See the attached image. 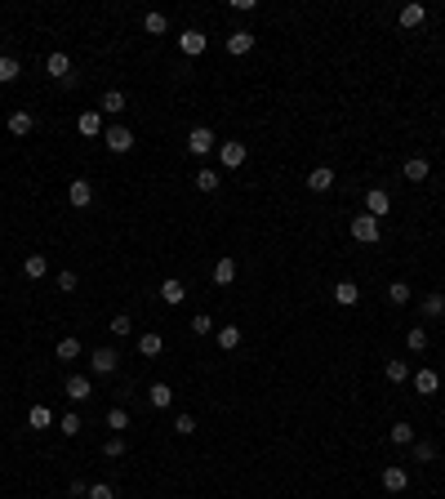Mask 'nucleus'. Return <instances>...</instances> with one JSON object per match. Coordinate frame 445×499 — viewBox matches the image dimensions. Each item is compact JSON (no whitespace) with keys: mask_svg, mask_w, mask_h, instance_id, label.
I'll list each match as a JSON object with an SVG mask.
<instances>
[{"mask_svg":"<svg viewBox=\"0 0 445 499\" xmlns=\"http://www.w3.org/2000/svg\"><path fill=\"white\" fill-rule=\"evenodd\" d=\"M102 143H107L111 156H125V152H134V129L111 125V129H102Z\"/></svg>","mask_w":445,"mask_h":499,"instance_id":"obj_1","label":"nucleus"},{"mask_svg":"<svg viewBox=\"0 0 445 499\" xmlns=\"http://www.w3.org/2000/svg\"><path fill=\"white\" fill-rule=\"evenodd\" d=\"M187 152H192V156H210V152H219V138H214V129H210V125H196L192 134H187Z\"/></svg>","mask_w":445,"mask_h":499,"instance_id":"obj_2","label":"nucleus"},{"mask_svg":"<svg viewBox=\"0 0 445 499\" xmlns=\"http://www.w3.org/2000/svg\"><path fill=\"white\" fill-rule=\"evenodd\" d=\"M352 237L356 241H361V246H378V237H383V232H378V219H374V214H356V219H352Z\"/></svg>","mask_w":445,"mask_h":499,"instance_id":"obj_3","label":"nucleus"},{"mask_svg":"<svg viewBox=\"0 0 445 499\" xmlns=\"http://www.w3.org/2000/svg\"><path fill=\"white\" fill-rule=\"evenodd\" d=\"M89 365H94V374H116L120 352H116V348H94V352H89Z\"/></svg>","mask_w":445,"mask_h":499,"instance_id":"obj_4","label":"nucleus"},{"mask_svg":"<svg viewBox=\"0 0 445 499\" xmlns=\"http://www.w3.org/2000/svg\"><path fill=\"white\" fill-rule=\"evenodd\" d=\"M205 45H210V36H205V32H196V27H187V32L178 36V50H183L187 59H201V54H205Z\"/></svg>","mask_w":445,"mask_h":499,"instance_id":"obj_5","label":"nucleus"},{"mask_svg":"<svg viewBox=\"0 0 445 499\" xmlns=\"http://www.w3.org/2000/svg\"><path fill=\"white\" fill-rule=\"evenodd\" d=\"M67 201L76 205V210H89V205H94V183H89V178H72Z\"/></svg>","mask_w":445,"mask_h":499,"instance_id":"obj_6","label":"nucleus"},{"mask_svg":"<svg viewBox=\"0 0 445 499\" xmlns=\"http://www.w3.org/2000/svg\"><path fill=\"white\" fill-rule=\"evenodd\" d=\"M428 174H432L428 156H410V161L401 165V178H405V183H428Z\"/></svg>","mask_w":445,"mask_h":499,"instance_id":"obj_7","label":"nucleus"},{"mask_svg":"<svg viewBox=\"0 0 445 499\" xmlns=\"http://www.w3.org/2000/svg\"><path fill=\"white\" fill-rule=\"evenodd\" d=\"M45 76H54V81H67L72 76V59L63 50H54L50 59H45Z\"/></svg>","mask_w":445,"mask_h":499,"instance_id":"obj_8","label":"nucleus"},{"mask_svg":"<svg viewBox=\"0 0 445 499\" xmlns=\"http://www.w3.org/2000/svg\"><path fill=\"white\" fill-rule=\"evenodd\" d=\"M405 486H410V473H405L401 464H387L383 468V491H392V495H401Z\"/></svg>","mask_w":445,"mask_h":499,"instance_id":"obj_9","label":"nucleus"},{"mask_svg":"<svg viewBox=\"0 0 445 499\" xmlns=\"http://www.w3.org/2000/svg\"><path fill=\"white\" fill-rule=\"evenodd\" d=\"M245 143H219V161H223V169H241L245 165Z\"/></svg>","mask_w":445,"mask_h":499,"instance_id":"obj_10","label":"nucleus"},{"mask_svg":"<svg viewBox=\"0 0 445 499\" xmlns=\"http://www.w3.org/2000/svg\"><path fill=\"white\" fill-rule=\"evenodd\" d=\"M250 50H254V32H250V27H236V32L227 36V54L241 59V54H250Z\"/></svg>","mask_w":445,"mask_h":499,"instance_id":"obj_11","label":"nucleus"},{"mask_svg":"<svg viewBox=\"0 0 445 499\" xmlns=\"http://www.w3.org/2000/svg\"><path fill=\"white\" fill-rule=\"evenodd\" d=\"M437 388H441V374L432 370V365H423V370L414 374V392H419V397H432Z\"/></svg>","mask_w":445,"mask_h":499,"instance_id":"obj_12","label":"nucleus"},{"mask_svg":"<svg viewBox=\"0 0 445 499\" xmlns=\"http://www.w3.org/2000/svg\"><path fill=\"white\" fill-rule=\"evenodd\" d=\"M387 210H392V196H387L383 187H370V192H365V214L378 219V214H387Z\"/></svg>","mask_w":445,"mask_h":499,"instance_id":"obj_13","label":"nucleus"},{"mask_svg":"<svg viewBox=\"0 0 445 499\" xmlns=\"http://www.w3.org/2000/svg\"><path fill=\"white\" fill-rule=\"evenodd\" d=\"M32 129H36V116H32V112H9V134H14V138H27Z\"/></svg>","mask_w":445,"mask_h":499,"instance_id":"obj_14","label":"nucleus"},{"mask_svg":"<svg viewBox=\"0 0 445 499\" xmlns=\"http://www.w3.org/2000/svg\"><path fill=\"white\" fill-rule=\"evenodd\" d=\"M76 125H80V134H85V138H98V134H102V112H98V107L80 112V120H76Z\"/></svg>","mask_w":445,"mask_h":499,"instance_id":"obj_15","label":"nucleus"},{"mask_svg":"<svg viewBox=\"0 0 445 499\" xmlns=\"http://www.w3.org/2000/svg\"><path fill=\"white\" fill-rule=\"evenodd\" d=\"M307 187H312V192H329V187H334V169H329V165H316L307 174Z\"/></svg>","mask_w":445,"mask_h":499,"instance_id":"obj_16","label":"nucleus"},{"mask_svg":"<svg viewBox=\"0 0 445 499\" xmlns=\"http://www.w3.org/2000/svg\"><path fill=\"white\" fill-rule=\"evenodd\" d=\"M147 401L156 410H169V406H174V388H169V383H151V388H147Z\"/></svg>","mask_w":445,"mask_h":499,"instance_id":"obj_17","label":"nucleus"},{"mask_svg":"<svg viewBox=\"0 0 445 499\" xmlns=\"http://www.w3.org/2000/svg\"><path fill=\"white\" fill-rule=\"evenodd\" d=\"M134 343H138V352H143V357H160V352H165V339H160L156 330H147V335H138V339H134Z\"/></svg>","mask_w":445,"mask_h":499,"instance_id":"obj_18","label":"nucleus"},{"mask_svg":"<svg viewBox=\"0 0 445 499\" xmlns=\"http://www.w3.org/2000/svg\"><path fill=\"white\" fill-rule=\"evenodd\" d=\"M67 397L72 401H89L94 397V383L85 379V374H72V379H67Z\"/></svg>","mask_w":445,"mask_h":499,"instance_id":"obj_19","label":"nucleus"},{"mask_svg":"<svg viewBox=\"0 0 445 499\" xmlns=\"http://www.w3.org/2000/svg\"><path fill=\"white\" fill-rule=\"evenodd\" d=\"M160 299H165V304H183V299H187V286H183L178 277L160 281Z\"/></svg>","mask_w":445,"mask_h":499,"instance_id":"obj_20","label":"nucleus"},{"mask_svg":"<svg viewBox=\"0 0 445 499\" xmlns=\"http://www.w3.org/2000/svg\"><path fill=\"white\" fill-rule=\"evenodd\" d=\"M98 112H107V116H120V112H125V94L120 89H107L98 98Z\"/></svg>","mask_w":445,"mask_h":499,"instance_id":"obj_21","label":"nucleus"},{"mask_svg":"<svg viewBox=\"0 0 445 499\" xmlns=\"http://www.w3.org/2000/svg\"><path fill=\"white\" fill-rule=\"evenodd\" d=\"M232 281H236V259L223 254V259L214 263V286H232Z\"/></svg>","mask_w":445,"mask_h":499,"instance_id":"obj_22","label":"nucleus"},{"mask_svg":"<svg viewBox=\"0 0 445 499\" xmlns=\"http://www.w3.org/2000/svg\"><path fill=\"white\" fill-rule=\"evenodd\" d=\"M356 299H361V290H356V281H338V286H334V304L352 308Z\"/></svg>","mask_w":445,"mask_h":499,"instance_id":"obj_23","label":"nucleus"},{"mask_svg":"<svg viewBox=\"0 0 445 499\" xmlns=\"http://www.w3.org/2000/svg\"><path fill=\"white\" fill-rule=\"evenodd\" d=\"M383 374H387L392 383H405V379H410V361H405V357H392V361L383 365Z\"/></svg>","mask_w":445,"mask_h":499,"instance_id":"obj_24","label":"nucleus"},{"mask_svg":"<svg viewBox=\"0 0 445 499\" xmlns=\"http://www.w3.org/2000/svg\"><path fill=\"white\" fill-rule=\"evenodd\" d=\"M387 437H392V446H414V423H392V428H387Z\"/></svg>","mask_w":445,"mask_h":499,"instance_id":"obj_25","label":"nucleus"},{"mask_svg":"<svg viewBox=\"0 0 445 499\" xmlns=\"http://www.w3.org/2000/svg\"><path fill=\"white\" fill-rule=\"evenodd\" d=\"M214 339H219L223 352H236V348H241V326H223V330L214 335Z\"/></svg>","mask_w":445,"mask_h":499,"instance_id":"obj_26","label":"nucleus"},{"mask_svg":"<svg viewBox=\"0 0 445 499\" xmlns=\"http://www.w3.org/2000/svg\"><path fill=\"white\" fill-rule=\"evenodd\" d=\"M23 76V67H18V59H9V54H0V85H14Z\"/></svg>","mask_w":445,"mask_h":499,"instance_id":"obj_27","label":"nucleus"},{"mask_svg":"<svg viewBox=\"0 0 445 499\" xmlns=\"http://www.w3.org/2000/svg\"><path fill=\"white\" fill-rule=\"evenodd\" d=\"M54 423V410L50 406H32L27 410V428H50Z\"/></svg>","mask_w":445,"mask_h":499,"instance_id":"obj_28","label":"nucleus"},{"mask_svg":"<svg viewBox=\"0 0 445 499\" xmlns=\"http://www.w3.org/2000/svg\"><path fill=\"white\" fill-rule=\"evenodd\" d=\"M219 183H223V174H219V169H210V165H205V169H196V187H201V192H214Z\"/></svg>","mask_w":445,"mask_h":499,"instance_id":"obj_29","label":"nucleus"},{"mask_svg":"<svg viewBox=\"0 0 445 499\" xmlns=\"http://www.w3.org/2000/svg\"><path fill=\"white\" fill-rule=\"evenodd\" d=\"M23 272H27V277H32V281H41V277H45V272H50V263H45V254H27V263H23Z\"/></svg>","mask_w":445,"mask_h":499,"instance_id":"obj_30","label":"nucleus"},{"mask_svg":"<svg viewBox=\"0 0 445 499\" xmlns=\"http://www.w3.org/2000/svg\"><path fill=\"white\" fill-rule=\"evenodd\" d=\"M387 299H392V304H410V299H414L410 281H392V286H387Z\"/></svg>","mask_w":445,"mask_h":499,"instance_id":"obj_31","label":"nucleus"},{"mask_svg":"<svg viewBox=\"0 0 445 499\" xmlns=\"http://www.w3.org/2000/svg\"><path fill=\"white\" fill-rule=\"evenodd\" d=\"M54 352H58V361H76V357H80V339H58Z\"/></svg>","mask_w":445,"mask_h":499,"instance_id":"obj_32","label":"nucleus"},{"mask_svg":"<svg viewBox=\"0 0 445 499\" xmlns=\"http://www.w3.org/2000/svg\"><path fill=\"white\" fill-rule=\"evenodd\" d=\"M423 18H428V9H423V5H405L401 9V27H419Z\"/></svg>","mask_w":445,"mask_h":499,"instance_id":"obj_33","label":"nucleus"},{"mask_svg":"<svg viewBox=\"0 0 445 499\" xmlns=\"http://www.w3.org/2000/svg\"><path fill=\"white\" fill-rule=\"evenodd\" d=\"M143 27H147L151 36H165V32H169V18H165V14H156V9H151V14L143 18Z\"/></svg>","mask_w":445,"mask_h":499,"instance_id":"obj_34","label":"nucleus"},{"mask_svg":"<svg viewBox=\"0 0 445 499\" xmlns=\"http://www.w3.org/2000/svg\"><path fill=\"white\" fill-rule=\"evenodd\" d=\"M414 459H419V464H432V459H437V441H419L414 437Z\"/></svg>","mask_w":445,"mask_h":499,"instance_id":"obj_35","label":"nucleus"},{"mask_svg":"<svg viewBox=\"0 0 445 499\" xmlns=\"http://www.w3.org/2000/svg\"><path fill=\"white\" fill-rule=\"evenodd\" d=\"M423 317H445V295H423Z\"/></svg>","mask_w":445,"mask_h":499,"instance_id":"obj_36","label":"nucleus"},{"mask_svg":"<svg viewBox=\"0 0 445 499\" xmlns=\"http://www.w3.org/2000/svg\"><path fill=\"white\" fill-rule=\"evenodd\" d=\"M125 437H120V432H116V437H107V441H102V455H107V459H120V455H125Z\"/></svg>","mask_w":445,"mask_h":499,"instance_id":"obj_37","label":"nucleus"},{"mask_svg":"<svg viewBox=\"0 0 445 499\" xmlns=\"http://www.w3.org/2000/svg\"><path fill=\"white\" fill-rule=\"evenodd\" d=\"M405 348H410V352H423V348H428V330H423V326H414V330L405 335Z\"/></svg>","mask_w":445,"mask_h":499,"instance_id":"obj_38","label":"nucleus"},{"mask_svg":"<svg viewBox=\"0 0 445 499\" xmlns=\"http://www.w3.org/2000/svg\"><path fill=\"white\" fill-rule=\"evenodd\" d=\"M107 326H111V335H116V339H129V335H134V321H129L125 312H120V317H111Z\"/></svg>","mask_w":445,"mask_h":499,"instance_id":"obj_39","label":"nucleus"},{"mask_svg":"<svg viewBox=\"0 0 445 499\" xmlns=\"http://www.w3.org/2000/svg\"><path fill=\"white\" fill-rule=\"evenodd\" d=\"M107 428H116V432L129 428V410H125V406H111V410H107Z\"/></svg>","mask_w":445,"mask_h":499,"instance_id":"obj_40","label":"nucleus"},{"mask_svg":"<svg viewBox=\"0 0 445 499\" xmlns=\"http://www.w3.org/2000/svg\"><path fill=\"white\" fill-rule=\"evenodd\" d=\"M192 335H214V317L210 312H196L192 317Z\"/></svg>","mask_w":445,"mask_h":499,"instance_id":"obj_41","label":"nucleus"},{"mask_svg":"<svg viewBox=\"0 0 445 499\" xmlns=\"http://www.w3.org/2000/svg\"><path fill=\"white\" fill-rule=\"evenodd\" d=\"M58 432H63V437H80V415H63L58 419Z\"/></svg>","mask_w":445,"mask_h":499,"instance_id":"obj_42","label":"nucleus"},{"mask_svg":"<svg viewBox=\"0 0 445 499\" xmlns=\"http://www.w3.org/2000/svg\"><path fill=\"white\" fill-rule=\"evenodd\" d=\"M85 499H116V486H107V482H94Z\"/></svg>","mask_w":445,"mask_h":499,"instance_id":"obj_43","label":"nucleus"},{"mask_svg":"<svg viewBox=\"0 0 445 499\" xmlns=\"http://www.w3.org/2000/svg\"><path fill=\"white\" fill-rule=\"evenodd\" d=\"M174 432H178V437H192V432H196V419L192 415H178L174 419Z\"/></svg>","mask_w":445,"mask_h":499,"instance_id":"obj_44","label":"nucleus"},{"mask_svg":"<svg viewBox=\"0 0 445 499\" xmlns=\"http://www.w3.org/2000/svg\"><path fill=\"white\" fill-rule=\"evenodd\" d=\"M76 286H80V281H76V272H72V268H67V272H58V290H63V295H72Z\"/></svg>","mask_w":445,"mask_h":499,"instance_id":"obj_45","label":"nucleus"}]
</instances>
